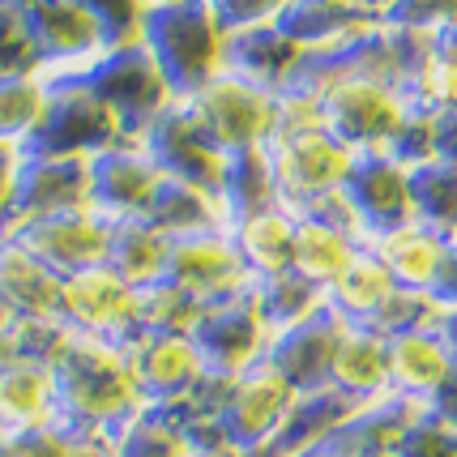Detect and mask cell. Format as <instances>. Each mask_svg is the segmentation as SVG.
<instances>
[{
	"mask_svg": "<svg viewBox=\"0 0 457 457\" xmlns=\"http://www.w3.org/2000/svg\"><path fill=\"white\" fill-rule=\"evenodd\" d=\"M0 423L13 436H39L64 423L60 372L47 359L21 355L0 372Z\"/></svg>",
	"mask_w": 457,
	"mask_h": 457,
	"instance_id": "3957f363",
	"label": "cell"
},
{
	"mask_svg": "<svg viewBox=\"0 0 457 457\" xmlns=\"http://www.w3.org/2000/svg\"><path fill=\"white\" fill-rule=\"evenodd\" d=\"M389 385L394 394L423 402V406L445 402V394L457 385V351L445 338V325L406 329L389 338Z\"/></svg>",
	"mask_w": 457,
	"mask_h": 457,
	"instance_id": "7a4b0ae2",
	"label": "cell"
},
{
	"mask_svg": "<svg viewBox=\"0 0 457 457\" xmlns=\"http://www.w3.org/2000/svg\"><path fill=\"white\" fill-rule=\"evenodd\" d=\"M398 291L402 287H398V278L389 274V265H385L372 248H363L355 257V265L329 287V308H334L338 317H346L351 325H372Z\"/></svg>",
	"mask_w": 457,
	"mask_h": 457,
	"instance_id": "52a82bcc",
	"label": "cell"
},
{
	"mask_svg": "<svg viewBox=\"0 0 457 457\" xmlns=\"http://www.w3.org/2000/svg\"><path fill=\"white\" fill-rule=\"evenodd\" d=\"M449 244H453V239L436 236L432 227H423L419 219H411V222L389 227V231H377L368 248L389 265V274L398 278V287H406V291H432L440 278V270H445Z\"/></svg>",
	"mask_w": 457,
	"mask_h": 457,
	"instance_id": "277c9868",
	"label": "cell"
},
{
	"mask_svg": "<svg viewBox=\"0 0 457 457\" xmlns=\"http://www.w3.org/2000/svg\"><path fill=\"white\" fill-rule=\"evenodd\" d=\"M329 385L355 402H377L394 394L389 385V338L372 325H346L338 342V355L329 368Z\"/></svg>",
	"mask_w": 457,
	"mask_h": 457,
	"instance_id": "5b68a950",
	"label": "cell"
},
{
	"mask_svg": "<svg viewBox=\"0 0 457 457\" xmlns=\"http://www.w3.org/2000/svg\"><path fill=\"white\" fill-rule=\"evenodd\" d=\"M368 244L359 236H351L338 222H325L317 214H295V257H291V270L299 278L317 282L320 291H329L334 282L355 265V257Z\"/></svg>",
	"mask_w": 457,
	"mask_h": 457,
	"instance_id": "8992f818",
	"label": "cell"
},
{
	"mask_svg": "<svg viewBox=\"0 0 457 457\" xmlns=\"http://www.w3.org/2000/svg\"><path fill=\"white\" fill-rule=\"evenodd\" d=\"M299 457H325V453H299Z\"/></svg>",
	"mask_w": 457,
	"mask_h": 457,
	"instance_id": "ba28073f",
	"label": "cell"
},
{
	"mask_svg": "<svg viewBox=\"0 0 457 457\" xmlns=\"http://www.w3.org/2000/svg\"><path fill=\"white\" fill-rule=\"evenodd\" d=\"M60 320L78 334L112 342H133L141 334V291L124 282L112 265H95L64 278Z\"/></svg>",
	"mask_w": 457,
	"mask_h": 457,
	"instance_id": "6da1fadb",
	"label": "cell"
}]
</instances>
